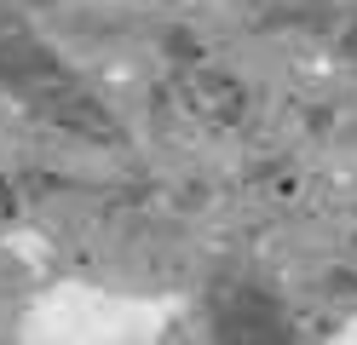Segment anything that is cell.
Masks as SVG:
<instances>
[{
  "label": "cell",
  "mask_w": 357,
  "mask_h": 345,
  "mask_svg": "<svg viewBox=\"0 0 357 345\" xmlns=\"http://www.w3.org/2000/svg\"><path fill=\"white\" fill-rule=\"evenodd\" d=\"M17 207H24L17 184H0V224H6V219H17Z\"/></svg>",
  "instance_id": "cell-5"
},
{
  "label": "cell",
  "mask_w": 357,
  "mask_h": 345,
  "mask_svg": "<svg viewBox=\"0 0 357 345\" xmlns=\"http://www.w3.org/2000/svg\"><path fill=\"white\" fill-rule=\"evenodd\" d=\"M24 109L35 115V121H47V127H58V132H70V138H86V144H121V121H116V109H109V104H104L81 75H70V69H63L58 81H47L40 92H29Z\"/></svg>",
  "instance_id": "cell-2"
},
{
  "label": "cell",
  "mask_w": 357,
  "mask_h": 345,
  "mask_svg": "<svg viewBox=\"0 0 357 345\" xmlns=\"http://www.w3.org/2000/svg\"><path fill=\"white\" fill-rule=\"evenodd\" d=\"M162 46L173 52V63H202V46H196V35H190V29H167V35H162Z\"/></svg>",
  "instance_id": "cell-4"
},
{
  "label": "cell",
  "mask_w": 357,
  "mask_h": 345,
  "mask_svg": "<svg viewBox=\"0 0 357 345\" xmlns=\"http://www.w3.org/2000/svg\"><path fill=\"white\" fill-rule=\"evenodd\" d=\"M63 69H70V63H63V58H58L52 46L40 40L35 29H29L24 17L0 29V86H6L17 104H24L29 92H40L47 81H58Z\"/></svg>",
  "instance_id": "cell-3"
},
{
  "label": "cell",
  "mask_w": 357,
  "mask_h": 345,
  "mask_svg": "<svg viewBox=\"0 0 357 345\" xmlns=\"http://www.w3.org/2000/svg\"><path fill=\"white\" fill-rule=\"evenodd\" d=\"M12 6H24V12H40V6H52V0H12Z\"/></svg>",
  "instance_id": "cell-6"
},
{
  "label": "cell",
  "mask_w": 357,
  "mask_h": 345,
  "mask_svg": "<svg viewBox=\"0 0 357 345\" xmlns=\"http://www.w3.org/2000/svg\"><path fill=\"white\" fill-rule=\"evenodd\" d=\"M208 339L219 345H294V311L259 276H225L208 288Z\"/></svg>",
  "instance_id": "cell-1"
}]
</instances>
